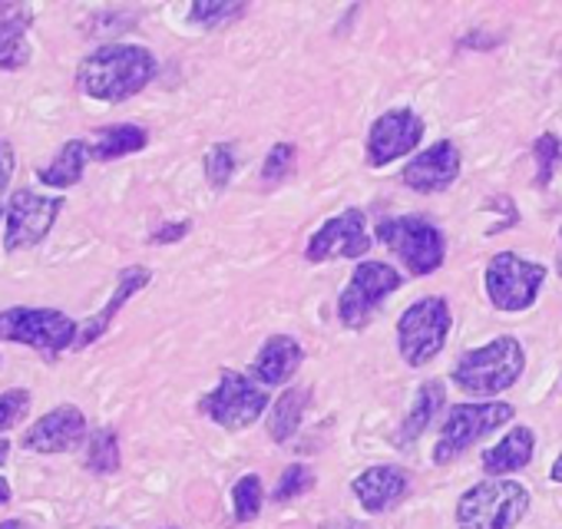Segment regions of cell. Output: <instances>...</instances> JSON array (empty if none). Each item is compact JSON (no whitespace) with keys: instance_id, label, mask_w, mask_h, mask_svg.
Masks as SVG:
<instances>
[{"instance_id":"6da1fadb","label":"cell","mask_w":562,"mask_h":529,"mask_svg":"<svg viewBox=\"0 0 562 529\" xmlns=\"http://www.w3.org/2000/svg\"><path fill=\"white\" fill-rule=\"evenodd\" d=\"M156 70L159 64L146 47L106 44V47H97L90 57H83V64L77 67V87L90 100L123 103L143 93L153 83Z\"/></svg>"},{"instance_id":"7a4b0ae2","label":"cell","mask_w":562,"mask_h":529,"mask_svg":"<svg viewBox=\"0 0 562 529\" xmlns=\"http://www.w3.org/2000/svg\"><path fill=\"white\" fill-rule=\"evenodd\" d=\"M522 368H526L522 345L513 335H503L483 348L467 351L453 368V384L473 397H496L522 378Z\"/></svg>"},{"instance_id":"3957f363","label":"cell","mask_w":562,"mask_h":529,"mask_svg":"<svg viewBox=\"0 0 562 529\" xmlns=\"http://www.w3.org/2000/svg\"><path fill=\"white\" fill-rule=\"evenodd\" d=\"M529 503L522 483L490 476L457 499V529H516L529 513Z\"/></svg>"},{"instance_id":"277c9868","label":"cell","mask_w":562,"mask_h":529,"mask_svg":"<svg viewBox=\"0 0 562 529\" xmlns=\"http://www.w3.org/2000/svg\"><path fill=\"white\" fill-rule=\"evenodd\" d=\"M378 241H384L401 258L404 269L417 279L434 275L447 258L443 232L424 215H397L378 222Z\"/></svg>"},{"instance_id":"5b68a950","label":"cell","mask_w":562,"mask_h":529,"mask_svg":"<svg viewBox=\"0 0 562 529\" xmlns=\"http://www.w3.org/2000/svg\"><path fill=\"white\" fill-rule=\"evenodd\" d=\"M546 282V264L529 261L516 251H496L486 264V299L496 312H526L536 305L539 292Z\"/></svg>"},{"instance_id":"8992f818","label":"cell","mask_w":562,"mask_h":529,"mask_svg":"<svg viewBox=\"0 0 562 529\" xmlns=\"http://www.w3.org/2000/svg\"><path fill=\"white\" fill-rule=\"evenodd\" d=\"M453 328L450 305L440 295L414 302L397 322V351L411 368H427L447 345Z\"/></svg>"},{"instance_id":"52a82bcc","label":"cell","mask_w":562,"mask_h":529,"mask_svg":"<svg viewBox=\"0 0 562 529\" xmlns=\"http://www.w3.org/2000/svg\"><path fill=\"white\" fill-rule=\"evenodd\" d=\"M516 417V407L506 401H483V404H457L440 430V440L434 447V463H453L460 453H467L473 443L486 440L493 430L509 424Z\"/></svg>"},{"instance_id":"ba28073f","label":"cell","mask_w":562,"mask_h":529,"mask_svg":"<svg viewBox=\"0 0 562 529\" xmlns=\"http://www.w3.org/2000/svg\"><path fill=\"white\" fill-rule=\"evenodd\" d=\"M77 322L57 308H8L0 312V341L27 345L47 358H57L70 345L77 348Z\"/></svg>"},{"instance_id":"9c48e42d","label":"cell","mask_w":562,"mask_h":529,"mask_svg":"<svg viewBox=\"0 0 562 529\" xmlns=\"http://www.w3.org/2000/svg\"><path fill=\"white\" fill-rule=\"evenodd\" d=\"M199 410L225 430H245L268 410V391L251 374L222 371L215 391L202 397Z\"/></svg>"},{"instance_id":"30bf717a","label":"cell","mask_w":562,"mask_h":529,"mask_svg":"<svg viewBox=\"0 0 562 529\" xmlns=\"http://www.w3.org/2000/svg\"><path fill=\"white\" fill-rule=\"evenodd\" d=\"M401 272L394 269V264L387 261H361L351 282L345 285L341 299H338V318L345 328L351 331H361L374 312L401 289Z\"/></svg>"},{"instance_id":"8fae6325","label":"cell","mask_w":562,"mask_h":529,"mask_svg":"<svg viewBox=\"0 0 562 529\" xmlns=\"http://www.w3.org/2000/svg\"><path fill=\"white\" fill-rule=\"evenodd\" d=\"M64 209V195H37L31 189H18L11 195V205H8V235H4V248L8 251H24V248H34L41 245L57 215Z\"/></svg>"},{"instance_id":"7c38bea8","label":"cell","mask_w":562,"mask_h":529,"mask_svg":"<svg viewBox=\"0 0 562 529\" xmlns=\"http://www.w3.org/2000/svg\"><path fill=\"white\" fill-rule=\"evenodd\" d=\"M374 245L371 232H368V218L361 209H348L335 218H328L312 238H308V248H305V258L308 261H331V258H361L368 255Z\"/></svg>"},{"instance_id":"4fadbf2b","label":"cell","mask_w":562,"mask_h":529,"mask_svg":"<svg viewBox=\"0 0 562 529\" xmlns=\"http://www.w3.org/2000/svg\"><path fill=\"white\" fill-rule=\"evenodd\" d=\"M424 139V120L401 106V110H387L384 116H378L371 123V133H368V166L381 169L401 156H411Z\"/></svg>"},{"instance_id":"5bb4252c","label":"cell","mask_w":562,"mask_h":529,"mask_svg":"<svg viewBox=\"0 0 562 529\" xmlns=\"http://www.w3.org/2000/svg\"><path fill=\"white\" fill-rule=\"evenodd\" d=\"M404 185L420 192V195H434L450 189L460 179V149L450 139H440L434 146H427L420 156H414L404 172H401Z\"/></svg>"},{"instance_id":"9a60e30c","label":"cell","mask_w":562,"mask_h":529,"mask_svg":"<svg viewBox=\"0 0 562 529\" xmlns=\"http://www.w3.org/2000/svg\"><path fill=\"white\" fill-rule=\"evenodd\" d=\"M87 437V417L74 404H60L50 414H44L27 434H24V450L31 453H64L74 450Z\"/></svg>"},{"instance_id":"2e32d148","label":"cell","mask_w":562,"mask_h":529,"mask_svg":"<svg viewBox=\"0 0 562 529\" xmlns=\"http://www.w3.org/2000/svg\"><path fill=\"white\" fill-rule=\"evenodd\" d=\"M358 503L364 506V513L378 516V513H387L394 509L407 489H411V476L401 470V466H391V463H378V466H368L355 476L351 483Z\"/></svg>"},{"instance_id":"e0dca14e","label":"cell","mask_w":562,"mask_h":529,"mask_svg":"<svg viewBox=\"0 0 562 529\" xmlns=\"http://www.w3.org/2000/svg\"><path fill=\"white\" fill-rule=\"evenodd\" d=\"M302 361H305V351H302L299 338H292V335H271L261 345V351L255 354V361H251V378L261 387H281V384H289L295 378Z\"/></svg>"},{"instance_id":"ac0fdd59","label":"cell","mask_w":562,"mask_h":529,"mask_svg":"<svg viewBox=\"0 0 562 529\" xmlns=\"http://www.w3.org/2000/svg\"><path fill=\"white\" fill-rule=\"evenodd\" d=\"M34 11L27 4H0V70H24L31 64L27 31Z\"/></svg>"},{"instance_id":"d6986e66","label":"cell","mask_w":562,"mask_h":529,"mask_svg":"<svg viewBox=\"0 0 562 529\" xmlns=\"http://www.w3.org/2000/svg\"><path fill=\"white\" fill-rule=\"evenodd\" d=\"M536 453V434L529 427H513L496 447L483 450V473L506 480L509 473H519L532 463Z\"/></svg>"},{"instance_id":"ffe728a7","label":"cell","mask_w":562,"mask_h":529,"mask_svg":"<svg viewBox=\"0 0 562 529\" xmlns=\"http://www.w3.org/2000/svg\"><path fill=\"white\" fill-rule=\"evenodd\" d=\"M149 279H153V272H149V269H139V264H133V269H123V272H120V285H116L113 299L106 302V308H103V312H97V315L83 325V331H80V338H77V348H90L97 338H103V335H106V328L113 325V318L120 315V308H123L136 292H143V289L149 285Z\"/></svg>"},{"instance_id":"44dd1931","label":"cell","mask_w":562,"mask_h":529,"mask_svg":"<svg viewBox=\"0 0 562 529\" xmlns=\"http://www.w3.org/2000/svg\"><path fill=\"white\" fill-rule=\"evenodd\" d=\"M93 159V149L87 139H70L60 146V153L50 159V166H41L37 169V179L44 185H57V189H70L83 179L87 172V162Z\"/></svg>"},{"instance_id":"7402d4cb","label":"cell","mask_w":562,"mask_h":529,"mask_svg":"<svg viewBox=\"0 0 562 529\" xmlns=\"http://www.w3.org/2000/svg\"><path fill=\"white\" fill-rule=\"evenodd\" d=\"M308 401H312L308 387H289L285 394L274 397L271 414H268V434L274 443H289L299 434L305 410H308Z\"/></svg>"},{"instance_id":"603a6c76","label":"cell","mask_w":562,"mask_h":529,"mask_svg":"<svg viewBox=\"0 0 562 529\" xmlns=\"http://www.w3.org/2000/svg\"><path fill=\"white\" fill-rule=\"evenodd\" d=\"M149 146V133L136 123H116V126H103L93 133L90 139V149H93V159L100 162H113V159H123L130 153H139Z\"/></svg>"},{"instance_id":"cb8c5ba5","label":"cell","mask_w":562,"mask_h":529,"mask_svg":"<svg viewBox=\"0 0 562 529\" xmlns=\"http://www.w3.org/2000/svg\"><path fill=\"white\" fill-rule=\"evenodd\" d=\"M443 397H447V391H443V384H440V381H427V384H420V391H417V397H414V407H411L407 420L401 424V430L394 434V440H397L401 447H411L414 440H420V437H424V430L434 424L437 410L443 407Z\"/></svg>"},{"instance_id":"d4e9b609","label":"cell","mask_w":562,"mask_h":529,"mask_svg":"<svg viewBox=\"0 0 562 529\" xmlns=\"http://www.w3.org/2000/svg\"><path fill=\"white\" fill-rule=\"evenodd\" d=\"M120 460L123 457H120V437H116V430L113 427L97 430L90 437V447H87V470L106 476V473H116L120 470Z\"/></svg>"},{"instance_id":"484cf974","label":"cell","mask_w":562,"mask_h":529,"mask_svg":"<svg viewBox=\"0 0 562 529\" xmlns=\"http://www.w3.org/2000/svg\"><path fill=\"white\" fill-rule=\"evenodd\" d=\"M245 11H248L245 4H228V0H199V4L189 8V21L205 27V31H215V27L238 21Z\"/></svg>"},{"instance_id":"4316f807","label":"cell","mask_w":562,"mask_h":529,"mask_svg":"<svg viewBox=\"0 0 562 529\" xmlns=\"http://www.w3.org/2000/svg\"><path fill=\"white\" fill-rule=\"evenodd\" d=\"M261 503H265V489H261V480L258 473H245L235 486H232V506H235V519L238 522H251L258 519L261 513Z\"/></svg>"},{"instance_id":"83f0119b","label":"cell","mask_w":562,"mask_h":529,"mask_svg":"<svg viewBox=\"0 0 562 529\" xmlns=\"http://www.w3.org/2000/svg\"><path fill=\"white\" fill-rule=\"evenodd\" d=\"M238 159H235V146L232 143H215L209 153H205V179L215 192H222L235 172Z\"/></svg>"},{"instance_id":"f1b7e54d","label":"cell","mask_w":562,"mask_h":529,"mask_svg":"<svg viewBox=\"0 0 562 529\" xmlns=\"http://www.w3.org/2000/svg\"><path fill=\"white\" fill-rule=\"evenodd\" d=\"M312 486H315V470L308 463H292V466H285V473L278 476V486L271 496H274V503H285V499L305 496Z\"/></svg>"},{"instance_id":"f546056e","label":"cell","mask_w":562,"mask_h":529,"mask_svg":"<svg viewBox=\"0 0 562 529\" xmlns=\"http://www.w3.org/2000/svg\"><path fill=\"white\" fill-rule=\"evenodd\" d=\"M532 156H536V166H539V172H536V185H539V189H546V185L552 182L555 166H559L562 146H559V139H555L552 133H542V136L532 143Z\"/></svg>"},{"instance_id":"4dcf8cb0","label":"cell","mask_w":562,"mask_h":529,"mask_svg":"<svg viewBox=\"0 0 562 529\" xmlns=\"http://www.w3.org/2000/svg\"><path fill=\"white\" fill-rule=\"evenodd\" d=\"M292 169H295V146L278 143V146L268 149V156H265V162H261V182H265V185H278Z\"/></svg>"},{"instance_id":"1f68e13d","label":"cell","mask_w":562,"mask_h":529,"mask_svg":"<svg viewBox=\"0 0 562 529\" xmlns=\"http://www.w3.org/2000/svg\"><path fill=\"white\" fill-rule=\"evenodd\" d=\"M31 410V391L27 387H11L0 394V434L18 427Z\"/></svg>"},{"instance_id":"d6a6232c","label":"cell","mask_w":562,"mask_h":529,"mask_svg":"<svg viewBox=\"0 0 562 529\" xmlns=\"http://www.w3.org/2000/svg\"><path fill=\"white\" fill-rule=\"evenodd\" d=\"M18 169V156H14V146L8 139H0V192L11 185V176Z\"/></svg>"},{"instance_id":"836d02e7","label":"cell","mask_w":562,"mask_h":529,"mask_svg":"<svg viewBox=\"0 0 562 529\" xmlns=\"http://www.w3.org/2000/svg\"><path fill=\"white\" fill-rule=\"evenodd\" d=\"M189 228H192V222H172V225L156 228L149 241H153V245H172V241L186 238V235H189Z\"/></svg>"},{"instance_id":"e575fe53","label":"cell","mask_w":562,"mask_h":529,"mask_svg":"<svg viewBox=\"0 0 562 529\" xmlns=\"http://www.w3.org/2000/svg\"><path fill=\"white\" fill-rule=\"evenodd\" d=\"M549 476H552V483H562V453L555 457V463H552V470H549Z\"/></svg>"},{"instance_id":"d590c367","label":"cell","mask_w":562,"mask_h":529,"mask_svg":"<svg viewBox=\"0 0 562 529\" xmlns=\"http://www.w3.org/2000/svg\"><path fill=\"white\" fill-rule=\"evenodd\" d=\"M11 499V483L4 480V476H0V506H4Z\"/></svg>"},{"instance_id":"8d00e7d4","label":"cell","mask_w":562,"mask_h":529,"mask_svg":"<svg viewBox=\"0 0 562 529\" xmlns=\"http://www.w3.org/2000/svg\"><path fill=\"white\" fill-rule=\"evenodd\" d=\"M8 457H11V440H4V437H0V466L8 463Z\"/></svg>"},{"instance_id":"74e56055","label":"cell","mask_w":562,"mask_h":529,"mask_svg":"<svg viewBox=\"0 0 562 529\" xmlns=\"http://www.w3.org/2000/svg\"><path fill=\"white\" fill-rule=\"evenodd\" d=\"M0 529H31L24 519H4V522H0Z\"/></svg>"},{"instance_id":"f35d334b","label":"cell","mask_w":562,"mask_h":529,"mask_svg":"<svg viewBox=\"0 0 562 529\" xmlns=\"http://www.w3.org/2000/svg\"><path fill=\"white\" fill-rule=\"evenodd\" d=\"M338 529H361L358 522H348V526H338Z\"/></svg>"},{"instance_id":"ab89813d","label":"cell","mask_w":562,"mask_h":529,"mask_svg":"<svg viewBox=\"0 0 562 529\" xmlns=\"http://www.w3.org/2000/svg\"><path fill=\"white\" fill-rule=\"evenodd\" d=\"M559 272H562V261H559Z\"/></svg>"},{"instance_id":"60d3db41","label":"cell","mask_w":562,"mask_h":529,"mask_svg":"<svg viewBox=\"0 0 562 529\" xmlns=\"http://www.w3.org/2000/svg\"><path fill=\"white\" fill-rule=\"evenodd\" d=\"M166 529H176V526H166Z\"/></svg>"},{"instance_id":"b9f144b4","label":"cell","mask_w":562,"mask_h":529,"mask_svg":"<svg viewBox=\"0 0 562 529\" xmlns=\"http://www.w3.org/2000/svg\"><path fill=\"white\" fill-rule=\"evenodd\" d=\"M0 218H4V212H0Z\"/></svg>"}]
</instances>
